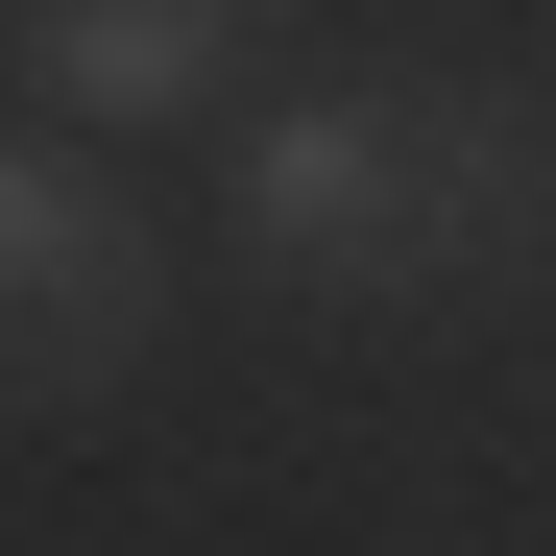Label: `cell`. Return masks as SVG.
Returning <instances> with one entry per match:
<instances>
[{
	"mask_svg": "<svg viewBox=\"0 0 556 556\" xmlns=\"http://www.w3.org/2000/svg\"><path fill=\"white\" fill-rule=\"evenodd\" d=\"M146 339H169V242L122 218L98 122L0 146V412H98Z\"/></svg>",
	"mask_w": 556,
	"mask_h": 556,
	"instance_id": "obj_2",
	"label": "cell"
},
{
	"mask_svg": "<svg viewBox=\"0 0 556 556\" xmlns=\"http://www.w3.org/2000/svg\"><path fill=\"white\" fill-rule=\"evenodd\" d=\"M242 49H266V0H25V73H49V122H218L242 98Z\"/></svg>",
	"mask_w": 556,
	"mask_h": 556,
	"instance_id": "obj_3",
	"label": "cell"
},
{
	"mask_svg": "<svg viewBox=\"0 0 556 556\" xmlns=\"http://www.w3.org/2000/svg\"><path fill=\"white\" fill-rule=\"evenodd\" d=\"M508 218H532V122H508V98H435V73H315V98L242 122V266H291V291L412 315V291H459Z\"/></svg>",
	"mask_w": 556,
	"mask_h": 556,
	"instance_id": "obj_1",
	"label": "cell"
}]
</instances>
